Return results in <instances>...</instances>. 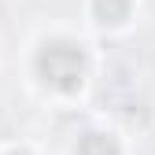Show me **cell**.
<instances>
[{
    "instance_id": "1",
    "label": "cell",
    "mask_w": 155,
    "mask_h": 155,
    "mask_svg": "<svg viewBox=\"0 0 155 155\" xmlns=\"http://www.w3.org/2000/svg\"><path fill=\"white\" fill-rule=\"evenodd\" d=\"M30 74L45 96L74 100V96L85 92L89 78H92V52L85 41H78L70 33L41 37L30 55Z\"/></svg>"
},
{
    "instance_id": "2",
    "label": "cell",
    "mask_w": 155,
    "mask_h": 155,
    "mask_svg": "<svg viewBox=\"0 0 155 155\" xmlns=\"http://www.w3.org/2000/svg\"><path fill=\"white\" fill-rule=\"evenodd\" d=\"M85 15L96 30L104 33H118L129 30L137 18V0H85Z\"/></svg>"
},
{
    "instance_id": "3",
    "label": "cell",
    "mask_w": 155,
    "mask_h": 155,
    "mask_svg": "<svg viewBox=\"0 0 155 155\" xmlns=\"http://www.w3.org/2000/svg\"><path fill=\"white\" fill-rule=\"evenodd\" d=\"M74 155H126V144L111 129H89V133L78 137Z\"/></svg>"
},
{
    "instance_id": "4",
    "label": "cell",
    "mask_w": 155,
    "mask_h": 155,
    "mask_svg": "<svg viewBox=\"0 0 155 155\" xmlns=\"http://www.w3.org/2000/svg\"><path fill=\"white\" fill-rule=\"evenodd\" d=\"M0 155H33L30 148H8V151H0Z\"/></svg>"
}]
</instances>
